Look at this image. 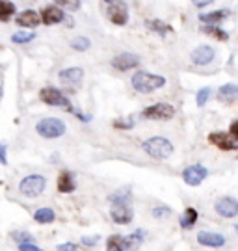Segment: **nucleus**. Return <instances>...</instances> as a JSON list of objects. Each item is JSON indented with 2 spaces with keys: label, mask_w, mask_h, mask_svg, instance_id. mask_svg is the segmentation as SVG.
Here are the masks:
<instances>
[{
  "label": "nucleus",
  "mask_w": 238,
  "mask_h": 251,
  "mask_svg": "<svg viewBox=\"0 0 238 251\" xmlns=\"http://www.w3.org/2000/svg\"><path fill=\"white\" fill-rule=\"evenodd\" d=\"M229 15V11H225V9H218V11H211V13H201L199 15V21L205 23V25H218L220 21Z\"/></svg>",
  "instance_id": "aec40b11"
},
{
  "label": "nucleus",
  "mask_w": 238,
  "mask_h": 251,
  "mask_svg": "<svg viewBox=\"0 0 238 251\" xmlns=\"http://www.w3.org/2000/svg\"><path fill=\"white\" fill-rule=\"evenodd\" d=\"M106 250L108 251H129L127 242H125V236L112 234V236L106 240Z\"/></svg>",
  "instance_id": "5701e85b"
},
{
  "label": "nucleus",
  "mask_w": 238,
  "mask_h": 251,
  "mask_svg": "<svg viewBox=\"0 0 238 251\" xmlns=\"http://www.w3.org/2000/svg\"><path fill=\"white\" fill-rule=\"evenodd\" d=\"M114 126L115 128H132L134 121L132 119H129V121H125V119H117V121H114Z\"/></svg>",
  "instance_id": "f704fd0d"
},
{
  "label": "nucleus",
  "mask_w": 238,
  "mask_h": 251,
  "mask_svg": "<svg viewBox=\"0 0 238 251\" xmlns=\"http://www.w3.org/2000/svg\"><path fill=\"white\" fill-rule=\"evenodd\" d=\"M207 36L214 37V39H218V41H227L229 39V34L225 32V30H221L220 26H216V25H207V26L201 28Z\"/></svg>",
  "instance_id": "393cba45"
},
{
  "label": "nucleus",
  "mask_w": 238,
  "mask_h": 251,
  "mask_svg": "<svg viewBox=\"0 0 238 251\" xmlns=\"http://www.w3.org/2000/svg\"><path fill=\"white\" fill-rule=\"evenodd\" d=\"M125 242H127V248H129V251L138 250V248L141 246V242H143V231H136V233L125 236Z\"/></svg>",
  "instance_id": "bb28decb"
},
{
  "label": "nucleus",
  "mask_w": 238,
  "mask_h": 251,
  "mask_svg": "<svg viewBox=\"0 0 238 251\" xmlns=\"http://www.w3.org/2000/svg\"><path fill=\"white\" fill-rule=\"evenodd\" d=\"M216 99L221 102H227V104L238 100V86L237 84H223L216 93Z\"/></svg>",
  "instance_id": "a211bd4d"
},
{
  "label": "nucleus",
  "mask_w": 238,
  "mask_h": 251,
  "mask_svg": "<svg viewBox=\"0 0 238 251\" xmlns=\"http://www.w3.org/2000/svg\"><path fill=\"white\" fill-rule=\"evenodd\" d=\"M82 244L84 246H95V244H99V236H84Z\"/></svg>",
  "instance_id": "4c0bfd02"
},
{
  "label": "nucleus",
  "mask_w": 238,
  "mask_h": 251,
  "mask_svg": "<svg viewBox=\"0 0 238 251\" xmlns=\"http://www.w3.org/2000/svg\"><path fill=\"white\" fill-rule=\"evenodd\" d=\"M209 142L212 145H216L221 151H235L237 149V144H235V138L227 132H212L209 134Z\"/></svg>",
  "instance_id": "ddd939ff"
},
{
  "label": "nucleus",
  "mask_w": 238,
  "mask_h": 251,
  "mask_svg": "<svg viewBox=\"0 0 238 251\" xmlns=\"http://www.w3.org/2000/svg\"><path fill=\"white\" fill-rule=\"evenodd\" d=\"M229 134L235 138V140H238V119L235 121V123H231L229 126Z\"/></svg>",
  "instance_id": "58836bf2"
},
{
  "label": "nucleus",
  "mask_w": 238,
  "mask_h": 251,
  "mask_svg": "<svg viewBox=\"0 0 238 251\" xmlns=\"http://www.w3.org/2000/svg\"><path fill=\"white\" fill-rule=\"evenodd\" d=\"M112 65H114L115 69H119V71H131V69L140 65V58L136 54L123 52L119 54V56H115L114 60H112Z\"/></svg>",
  "instance_id": "2eb2a0df"
},
{
  "label": "nucleus",
  "mask_w": 238,
  "mask_h": 251,
  "mask_svg": "<svg viewBox=\"0 0 238 251\" xmlns=\"http://www.w3.org/2000/svg\"><path fill=\"white\" fill-rule=\"evenodd\" d=\"M110 216H112L114 224L117 225H129L134 218L132 208L129 206V203H114L112 210H110Z\"/></svg>",
  "instance_id": "6e6552de"
},
{
  "label": "nucleus",
  "mask_w": 238,
  "mask_h": 251,
  "mask_svg": "<svg viewBox=\"0 0 238 251\" xmlns=\"http://www.w3.org/2000/svg\"><path fill=\"white\" fill-rule=\"evenodd\" d=\"M19 251H43V250L37 248L34 242H30V244H21V246H19Z\"/></svg>",
  "instance_id": "e433bc0d"
},
{
  "label": "nucleus",
  "mask_w": 238,
  "mask_h": 251,
  "mask_svg": "<svg viewBox=\"0 0 238 251\" xmlns=\"http://www.w3.org/2000/svg\"><path fill=\"white\" fill-rule=\"evenodd\" d=\"M209 175V170L201 166V164H192L183 171V180H185L188 186H199Z\"/></svg>",
  "instance_id": "0eeeda50"
},
{
  "label": "nucleus",
  "mask_w": 238,
  "mask_h": 251,
  "mask_svg": "<svg viewBox=\"0 0 238 251\" xmlns=\"http://www.w3.org/2000/svg\"><path fill=\"white\" fill-rule=\"evenodd\" d=\"M0 164L2 166H6L8 164V156H6V147L0 144Z\"/></svg>",
  "instance_id": "ea45409f"
},
{
  "label": "nucleus",
  "mask_w": 238,
  "mask_h": 251,
  "mask_svg": "<svg viewBox=\"0 0 238 251\" xmlns=\"http://www.w3.org/2000/svg\"><path fill=\"white\" fill-rule=\"evenodd\" d=\"M197 242L205 248H223L227 244V238L221 233H212V231H201L197 234Z\"/></svg>",
  "instance_id": "f8f14e48"
},
{
  "label": "nucleus",
  "mask_w": 238,
  "mask_h": 251,
  "mask_svg": "<svg viewBox=\"0 0 238 251\" xmlns=\"http://www.w3.org/2000/svg\"><path fill=\"white\" fill-rule=\"evenodd\" d=\"M110 201H112V203H129V201H131V194H129V188L117 190L115 194H112V196H110Z\"/></svg>",
  "instance_id": "7c9ffc66"
},
{
  "label": "nucleus",
  "mask_w": 238,
  "mask_h": 251,
  "mask_svg": "<svg viewBox=\"0 0 238 251\" xmlns=\"http://www.w3.org/2000/svg\"><path fill=\"white\" fill-rule=\"evenodd\" d=\"M45 186H47V179L39 173H32V175H26L25 179L21 180L19 184V190L25 198H37L43 194Z\"/></svg>",
  "instance_id": "20e7f679"
},
{
  "label": "nucleus",
  "mask_w": 238,
  "mask_h": 251,
  "mask_svg": "<svg viewBox=\"0 0 238 251\" xmlns=\"http://www.w3.org/2000/svg\"><path fill=\"white\" fill-rule=\"evenodd\" d=\"M108 19H110L114 25H117V26L127 25V21H129V8H127V4L121 2V0L112 2L110 8H108Z\"/></svg>",
  "instance_id": "1a4fd4ad"
},
{
  "label": "nucleus",
  "mask_w": 238,
  "mask_h": 251,
  "mask_svg": "<svg viewBox=\"0 0 238 251\" xmlns=\"http://www.w3.org/2000/svg\"><path fill=\"white\" fill-rule=\"evenodd\" d=\"M65 15H63V11L60 6H47V8L41 9V23L43 25H58V23H62Z\"/></svg>",
  "instance_id": "dca6fc26"
},
{
  "label": "nucleus",
  "mask_w": 238,
  "mask_h": 251,
  "mask_svg": "<svg viewBox=\"0 0 238 251\" xmlns=\"http://www.w3.org/2000/svg\"><path fill=\"white\" fill-rule=\"evenodd\" d=\"M212 2H214V0H192V4H194L195 8H205V6H209Z\"/></svg>",
  "instance_id": "a19ab883"
},
{
  "label": "nucleus",
  "mask_w": 238,
  "mask_h": 251,
  "mask_svg": "<svg viewBox=\"0 0 238 251\" xmlns=\"http://www.w3.org/2000/svg\"><path fill=\"white\" fill-rule=\"evenodd\" d=\"M56 251H79V246L73 242H65V244H60Z\"/></svg>",
  "instance_id": "c9c22d12"
},
{
  "label": "nucleus",
  "mask_w": 238,
  "mask_h": 251,
  "mask_svg": "<svg viewBox=\"0 0 238 251\" xmlns=\"http://www.w3.org/2000/svg\"><path fill=\"white\" fill-rule=\"evenodd\" d=\"M214 208H216V212H218L221 218H227V220L238 216V201L235 198H229V196L218 199V201L214 203Z\"/></svg>",
  "instance_id": "9d476101"
},
{
  "label": "nucleus",
  "mask_w": 238,
  "mask_h": 251,
  "mask_svg": "<svg viewBox=\"0 0 238 251\" xmlns=\"http://www.w3.org/2000/svg\"><path fill=\"white\" fill-rule=\"evenodd\" d=\"M105 2H114V0H105Z\"/></svg>",
  "instance_id": "79ce46f5"
},
{
  "label": "nucleus",
  "mask_w": 238,
  "mask_h": 251,
  "mask_svg": "<svg viewBox=\"0 0 238 251\" xmlns=\"http://www.w3.org/2000/svg\"><path fill=\"white\" fill-rule=\"evenodd\" d=\"M34 37L35 34H32V32H17V34L11 36V41L17 43V45H23V43H30Z\"/></svg>",
  "instance_id": "c85d7f7f"
},
{
  "label": "nucleus",
  "mask_w": 238,
  "mask_h": 251,
  "mask_svg": "<svg viewBox=\"0 0 238 251\" xmlns=\"http://www.w3.org/2000/svg\"><path fill=\"white\" fill-rule=\"evenodd\" d=\"M71 47L75 49V50H80V52H84V50H88L89 47H91V41H89L88 37H75L73 41H71Z\"/></svg>",
  "instance_id": "cd10ccee"
},
{
  "label": "nucleus",
  "mask_w": 238,
  "mask_h": 251,
  "mask_svg": "<svg viewBox=\"0 0 238 251\" xmlns=\"http://www.w3.org/2000/svg\"><path fill=\"white\" fill-rule=\"evenodd\" d=\"M15 15V4L9 0H0V21L6 23Z\"/></svg>",
  "instance_id": "a878e982"
},
{
  "label": "nucleus",
  "mask_w": 238,
  "mask_h": 251,
  "mask_svg": "<svg viewBox=\"0 0 238 251\" xmlns=\"http://www.w3.org/2000/svg\"><path fill=\"white\" fill-rule=\"evenodd\" d=\"M141 116L145 119H153V121H168V119L175 116V108L168 104V102H157L153 106L145 108L141 112Z\"/></svg>",
  "instance_id": "39448f33"
},
{
  "label": "nucleus",
  "mask_w": 238,
  "mask_h": 251,
  "mask_svg": "<svg viewBox=\"0 0 238 251\" xmlns=\"http://www.w3.org/2000/svg\"><path fill=\"white\" fill-rule=\"evenodd\" d=\"M15 21H17L19 26L23 28H35L41 23V13H37L34 9H25L15 17Z\"/></svg>",
  "instance_id": "f3484780"
},
{
  "label": "nucleus",
  "mask_w": 238,
  "mask_h": 251,
  "mask_svg": "<svg viewBox=\"0 0 238 251\" xmlns=\"http://www.w3.org/2000/svg\"><path fill=\"white\" fill-rule=\"evenodd\" d=\"M214 56H216V52H214V49H212V47L201 45V47H197V49L192 50L190 60H192V63H195V65H209V63L214 60Z\"/></svg>",
  "instance_id": "4468645a"
},
{
  "label": "nucleus",
  "mask_w": 238,
  "mask_h": 251,
  "mask_svg": "<svg viewBox=\"0 0 238 251\" xmlns=\"http://www.w3.org/2000/svg\"><path fill=\"white\" fill-rule=\"evenodd\" d=\"M162 86H166V78L160 75H153L147 71H138L132 75V88L138 93H153Z\"/></svg>",
  "instance_id": "f257e3e1"
},
{
  "label": "nucleus",
  "mask_w": 238,
  "mask_h": 251,
  "mask_svg": "<svg viewBox=\"0 0 238 251\" xmlns=\"http://www.w3.org/2000/svg\"><path fill=\"white\" fill-rule=\"evenodd\" d=\"M169 214H171V208H169V206H157V208H153V216H155L157 220L168 218Z\"/></svg>",
  "instance_id": "72a5a7b5"
},
{
  "label": "nucleus",
  "mask_w": 238,
  "mask_h": 251,
  "mask_svg": "<svg viewBox=\"0 0 238 251\" xmlns=\"http://www.w3.org/2000/svg\"><path fill=\"white\" fill-rule=\"evenodd\" d=\"M209 99H211V88H201V90L197 91V95H195L197 106H205Z\"/></svg>",
  "instance_id": "2f4dec72"
},
{
  "label": "nucleus",
  "mask_w": 238,
  "mask_h": 251,
  "mask_svg": "<svg viewBox=\"0 0 238 251\" xmlns=\"http://www.w3.org/2000/svg\"><path fill=\"white\" fill-rule=\"evenodd\" d=\"M35 130H37V134L47 140H54V138L65 134V123L58 117H45L35 125Z\"/></svg>",
  "instance_id": "7ed1b4c3"
},
{
  "label": "nucleus",
  "mask_w": 238,
  "mask_h": 251,
  "mask_svg": "<svg viewBox=\"0 0 238 251\" xmlns=\"http://www.w3.org/2000/svg\"><path fill=\"white\" fill-rule=\"evenodd\" d=\"M58 78L63 86H69V88H77L82 78H84V71L80 67H67L63 71L58 73Z\"/></svg>",
  "instance_id": "9b49d317"
},
{
  "label": "nucleus",
  "mask_w": 238,
  "mask_h": 251,
  "mask_svg": "<svg viewBox=\"0 0 238 251\" xmlns=\"http://www.w3.org/2000/svg\"><path fill=\"white\" fill-rule=\"evenodd\" d=\"M141 147L149 156L157 158V160H164V158L171 156V152H173V144L166 138H162V136H155V138L145 140Z\"/></svg>",
  "instance_id": "f03ea898"
},
{
  "label": "nucleus",
  "mask_w": 238,
  "mask_h": 251,
  "mask_svg": "<svg viewBox=\"0 0 238 251\" xmlns=\"http://www.w3.org/2000/svg\"><path fill=\"white\" fill-rule=\"evenodd\" d=\"M54 2H56V6L71 9V11H75V9L80 8V0H54Z\"/></svg>",
  "instance_id": "473e14b6"
},
{
  "label": "nucleus",
  "mask_w": 238,
  "mask_h": 251,
  "mask_svg": "<svg viewBox=\"0 0 238 251\" xmlns=\"http://www.w3.org/2000/svg\"><path fill=\"white\" fill-rule=\"evenodd\" d=\"M11 238H13L15 242H19V246H21V244L34 242V236L30 233H26V231H13V233H11Z\"/></svg>",
  "instance_id": "c756f323"
},
{
  "label": "nucleus",
  "mask_w": 238,
  "mask_h": 251,
  "mask_svg": "<svg viewBox=\"0 0 238 251\" xmlns=\"http://www.w3.org/2000/svg\"><path fill=\"white\" fill-rule=\"evenodd\" d=\"M197 218H199V214H197V210L194 206H186L185 214L181 216V227L183 229H192L195 222H197Z\"/></svg>",
  "instance_id": "412c9836"
},
{
  "label": "nucleus",
  "mask_w": 238,
  "mask_h": 251,
  "mask_svg": "<svg viewBox=\"0 0 238 251\" xmlns=\"http://www.w3.org/2000/svg\"><path fill=\"white\" fill-rule=\"evenodd\" d=\"M145 26L149 28V30H153L155 34H159V36H166V34L171 32V26L166 25V23H162V21H159V19H151V21H147Z\"/></svg>",
  "instance_id": "b1692460"
},
{
  "label": "nucleus",
  "mask_w": 238,
  "mask_h": 251,
  "mask_svg": "<svg viewBox=\"0 0 238 251\" xmlns=\"http://www.w3.org/2000/svg\"><path fill=\"white\" fill-rule=\"evenodd\" d=\"M77 188V184H75V177H73V173L71 171H62L60 175H58V190L62 192V194H71V192H75Z\"/></svg>",
  "instance_id": "6ab92c4d"
},
{
  "label": "nucleus",
  "mask_w": 238,
  "mask_h": 251,
  "mask_svg": "<svg viewBox=\"0 0 238 251\" xmlns=\"http://www.w3.org/2000/svg\"><path fill=\"white\" fill-rule=\"evenodd\" d=\"M39 99L43 100L45 104H49V106H62L67 108V110L71 108L69 99L60 90H56V88H43V90L39 91Z\"/></svg>",
  "instance_id": "423d86ee"
},
{
  "label": "nucleus",
  "mask_w": 238,
  "mask_h": 251,
  "mask_svg": "<svg viewBox=\"0 0 238 251\" xmlns=\"http://www.w3.org/2000/svg\"><path fill=\"white\" fill-rule=\"evenodd\" d=\"M34 220L37 224H53L54 220H56V214H54L53 208H49V206H41V208H37L34 214Z\"/></svg>",
  "instance_id": "4be33fe9"
}]
</instances>
